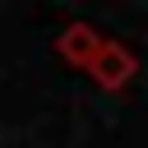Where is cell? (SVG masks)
<instances>
[{
  "instance_id": "obj_1",
  "label": "cell",
  "mask_w": 148,
  "mask_h": 148,
  "mask_svg": "<svg viewBox=\"0 0 148 148\" xmlns=\"http://www.w3.org/2000/svg\"><path fill=\"white\" fill-rule=\"evenodd\" d=\"M88 74H92V83H97V88H106V92H125V88H130V79L139 74V60H134V51H130L125 42L106 37V42H102V51L92 56Z\"/></svg>"
},
{
  "instance_id": "obj_2",
  "label": "cell",
  "mask_w": 148,
  "mask_h": 148,
  "mask_svg": "<svg viewBox=\"0 0 148 148\" xmlns=\"http://www.w3.org/2000/svg\"><path fill=\"white\" fill-rule=\"evenodd\" d=\"M102 42H106V37H102L92 23H79V18H74V23H65V28L56 32V56H60L65 65H74V69H88L92 56L102 51Z\"/></svg>"
}]
</instances>
